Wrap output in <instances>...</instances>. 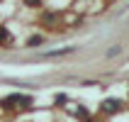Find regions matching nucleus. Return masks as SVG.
<instances>
[{
	"label": "nucleus",
	"mask_w": 129,
	"mask_h": 122,
	"mask_svg": "<svg viewBox=\"0 0 129 122\" xmlns=\"http://www.w3.org/2000/svg\"><path fill=\"white\" fill-rule=\"evenodd\" d=\"M5 37H7V32H5V29H0V39H5Z\"/></svg>",
	"instance_id": "7ed1b4c3"
},
{
	"label": "nucleus",
	"mask_w": 129,
	"mask_h": 122,
	"mask_svg": "<svg viewBox=\"0 0 129 122\" xmlns=\"http://www.w3.org/2000/svg\"><path fill=\"white\" fill-rule=\"evenodd\" d=\"M27 44H29V46H34V44H42V37H32Z\"/></svg>",
	"instance_id": "f03ea898"
},
{
	"label": "nucleus",
	"mask_w": 129,
	"mask_h": 122,
	"mask_svg": "<svg viewBox=\"0 0 129 122\" xmlns=\"http://www.w3.org/2000/svg\"><path fill=\"white\" fill-rule=\"evenodd\" d=\"M34 3H39V0H27V5H34Z\"/></svg>",
	"instance_id": "20e7f679"
},
{
	"label": "nucleus",
	"mask_w": 129,
	"mask_h": 122,
	"mask_svg": "<svg viewBox=\"0 0 129 122\" xmlns=\"http://www.w3.org/2000/svg\"><path fill=\"white\" fill-rule=\"evenodd\" d=\"M117 105H119V103H115V100H107V103H105V110H115Z\"/></svg>",
	"instance_id": "f257e3e1"
}]
</instances>
